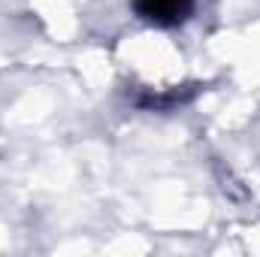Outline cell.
Returning <instances> with one entry per match:
<instances>
[{"mask_svg":"<svg viewBox=\"0 0 260 257\" xmlns=\"http://www.w3.org/2000/svg\"><path fill=\"white\" fill-rule=\"evenodd\" d=\"M133 9L154 24H182L194 12V0H133Z\"/></svg>","mask_w":260,"mask_h":257,"instance_id":"6da1fadb","label":"cell"}]
</instances>
